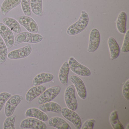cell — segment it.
Returning a JSON list of instances; mask_svg holds the SVG:
<instances>
[{"mask_svg":"<svg viewBox=\"0 0 129 129\" xmlns=\"http://www.w3.org/2000/svg\"><path fill=\"white\" fill-rule=\"evenodd\" d=\"M126 129H129V124H128L127 125L126 127Z\"/></svg>","mask_w":129,"mask_h":129,"instance_id":"obj_33","label":"cell"},{"mask_svg":"<svg viewBox=\"0 0 129 129\" xmlns=\"http://www.w3.org/2000/svg\"><path fill=\"white\" fill-rule=\"evenodd\" d=\"M21 6L25 15L31 16L32 14L30 6V0H21Z\"/></svg>","mask_w":129,"mask_h":129,"instance_id":"obj_28","label":"cell"},{"mask_svg":"<svg viewBox=\"0 0 129 129\" xmlns=\"http://www.w3.org/2000/svg\"><path fill=\"white\" fill-rule=\"evenodd\" d=\"M70 68L68 61L64 62L60 68L59 73V79L62 84L66 85L68 83L69 75Z\"/></svg>","mask_w":129,"mask_h":129,"instance_id":"obj_21","label":"cell"},{"mask_svg":"<svg viewBox=\"0 0 129 129\" xmlns=\"http://www.w3.org/2000/svg\"><path fill=\"white\" fill-rule=\"evenodd\" d=\"M8 51L7 47L3 38L0 36V64L4 63L7 59Z\"/></svg>","mask_w":129,"mask_h":129,"instance_id":"obj_26","label":"cell"},{"mask_svg":"<svg viewBox=\"0 0 129 129\" xmlns=\"http://www.w3.org/2000/svg\"><path fill=\"white\" fill-rule=\"evenodd\" d=\"M2 21L3 24L14 33L18 34L21 33V28L20 24L17 20L13 18L6 17L4 18Z\"/></svg>","mask_w":129,"mask_h":129,"instance_id":"obj_22","label":"cell"},{"mask_svg":"<svg viewBox=\"0 0 129 129\" xmlns=\"http://www.w3.org/2000/svg\"><path fill=\"white\" fill-rule=\"evenodd\" d=\"M47 87L44 85H40L31 88L25 95V100L30 103L37 97L40 95L46 89Z\"/></svg>","mask_w":129,"mask_h":129,"instance_id":"obj_14","label":"cell"},{"mask_svg":"<svg viewBox=\"0 0 129 129\" xmlns=\"http://www.w3.org/2000/svg\"><path fill=\"white\" fill-rule=\"evenodd\" d=\"M68 62L70 69L76 74L84 77H89L91 75L90 69L79 63L74 57H70Z\"/></svg>","mask_w":129,"mask_h":129,"instance_id":"obj_4","label":"cell"},{"mask_svg":"<svg viewBox=\"0 0 129 129\" xmlns=\"http://www.w3.org/2000/svg\"><path fill=\"white\" fill-rule=\"evenodd\" d=\"M21 1V0H5L1 7L3 15L6 16L11 10L20 5Z\"/></svg>","mask_w":129,"mask_h":129,"instance_id":"obj_19","label":"cell"},{"mask_svg":"<svg viewBox=\"0 0 129 129\" xmlns=\"http://www.w3.org/2000/svg\"><path fill=\"white\" fill-rule=\"evenodd\" d=\"M5 120L3 124L4 129H15V123L16 116L15 115L7 117Z\"/></svg>","mask_w":129,"mask_h":129,"instance_id":"obj_27","label":"cell"},{"mask_svg":"<svg viewBox=\"0 0 129 129\" xmlns=\"http://www.w3.org/2000/svg\"><path fill=\"white\" fill-rule=\"evenodd\" d=\"M62 116L73 124L76 129H80L82 126V122L80 116L75 111L68 108H62L61 112Z\"/></svg>","mask_w":129,"mask_h":129,"instance_id":"obj_6","label":"cell"},{"mask_svg":"<svg viewBox=\"0 0 129 129\" xmlns=\"http://www.w3.org/2000/svg\"><path fill=\"white\" fill-rule=\"evenodd\" d=\"M100 42V34L99 31L97 28H93L90 33L87 52L93 53L96 51L99 48Z\"/></svg>","mask_w":129,"mask_h":129,"instance_id":"obj_11","label":"cell"},{"mask_svg":"<svg viewBox=\"0 0 129 129\" xmlns=\"http://www.w3.org/2000/svg\"><path fill=\"white\" fill-rule=\"evenodd\" d=\"M17 21L28 31L34 34H37L39 30L37 22L31 17L25 15L19 16Z\"/></svg>","mask_w":129,"mask_h":129,"instance_id":"obj_8","label":"cell"},{"mask_svg":"<svg viewBox=\"0 0 129 129\" xmlns=\"http://www.w3.org/2000/svg\"><path fill=\"white\" fill-rule=\"evenodd\" d=\"M95 120L94 119H90L86 121L82 126V129H93Z\"/></svg>","mask_w":129,"mask_h":129,"instance_id":"obj_32","label":"cell"},{"mask_svg":"<svg viewBox=\"0 0 129 129\" xmlns=\"http://www.w3.org/2000/svg\"><path fill=\"white\" fill-rule=\"evenodd\" d=\"M32 50V46L30 44H28L20 49L11 51L8 53L7 57L10 59L25 58L31 53Z\"/></svg>","mask_w":129,"mask_h":129,"instance_id":"obj_12","label":"cell"},{"mask_svg":"<svg viewBox=\"0 0 129 129\" xmlns=\"http://www.w3.org/2000/svg\"><path fill=\"white\" fill-rule=\"evenodd\" d=\"M31 12L36 15L42 16L44 15L43 0H30Z\"/></svg>","mask_w":129,"mask_h":129,"instance_id":"obj_24","label":"cell"},{"mask_svg":"<svg viewBox=\"0 0 129 129\" xmlns=\"http://www.w3.org/2000/svg\"><path fill=\"white\" fill-rule=\"evenodd\" d=\"M38 109L44 112H53L58 114L61 112L62 108L56 102H50L40 105Z\"/></svg>","mask_w":129,"mask_h":129,"instance_id":"obj_20","label":"cell"},{"mask_svg":"<svg viewBox=\"0 0 129 129\" xmlns=\"http://www.w3.org/2000/svg\"><path fill=\"white\" fill-rule=\"evenodd\" d=\"M61 88L58 86L52 87L46 89L38 97V103L40 105L51 102L60 93Z\"/></svg>","mask_w":129,"mask_h":129,"instance_id":"obj_5","label":"cell"},{"mask_svg":"<svg viewBox=\"0 0 129 129\" xmlns=\"http://www.w3.org/2000/svg\"><path fill=\"white\" fill-rule=\"evenodd\" d=\"M123 95L127 100H129V80L128 79L124 83L122 90Z\"/></svg>","mask_w":129,"mask_h":129,"instance_id":"obj_31","label":"cell"},{"mask_svg":"<svg viewBox=\"0 0 129 129\" xmlns=\"http://www.w3.org/2000/svg\"><path fill=\"white\" fill-rule=\"evenodd\" d=\"M48 124L50 126L58 129H72L68 122L59 117L51 118L48 121Z\"/></svg>","mask_w":129,"mask_h":129,"instance_id":"obj_16","label":"cell"},{"mask_svg":"<svg viewBox=\"0 0 129 129\" xmlns=\"http://www.w3.org/2000/svg\"><path fill=\"white\" fill-rule=\"evenodd\" d=\"M54 75L51 73H42L35 76L32 81L34 86H38L52 81L54 78Z\"/></svg>","mask_w":129,"mask_h":129,"instance_id":"obj_18","label":"cell"},{"mask_svg":"<svg viewBox=\"0 0 129 129\" xmlns=\"http://www.w3.org/2000/svg\"><path fill=\"white\" fill-rule=\"evenodd\" d=\"M123 43L121 48V52L126 53L129 51V30H127L125 33Z\"/></svg>","mask_w":129,"mask_h":129,"instance_id":"obj_29","label":"cell"},{"mask_svg":"<svg viewBox=\"0 0 129 129\" xmlns=\"http://www.w3.org/2000/svg\"><path fill=\"white\" fill-rule=\"evenodd\" d=\"M23 97L19 95L12 96L6 103L5 106V115L7 117L12 115L17 106L23 100Z\"/></svg>","mask_w":129,"mask_h":129,"instance_id":"obj_9","label":"cell"},{"mask_svg":"<svg viewBox=\"0 0 129 129\" xmlns=\"http://www.w3.org/2000/svg\"><path fill=\"white\" fill-rule=\"evenodd\" d=\"M43 37L41 35L29 32H23L18 34L15 38L14 46H17L23 43L36 44L43 41Z\"/></svg>","mask_w":129,"mask_h":129,"instance_id":"obj_2","label":"cell"},{"mask_svg":"<svg viewBox=\"0 0 129 129\" xmlns=\"http://www.w3.org/2000/svg\"><path fill=\"white\" fill-rule=\"evenodd\" d=\"M89 17L85 11H82L78 20L70 25L67 30V34L69 36H74L83 31L88 25Z\"/></svg>","mask_w":129,"mask_h":129,"instance_id":"obj_1","label":"cell"},{"mask_svg":"<svg viewBox=\"0 0 129 129\" xmlns=\"http://www.w3.org/2000/svg\"><path fill=\"white\" fill-rule=\"evenodd\" d=\"M25 129H46V124L43 121L34 117H30L23 120L20 126Z\"/></svg>","mask_w":129,"mask_h":129,"instance_id":"obj_10","label":"cell"},{"mask_svg":"<svg viewBox=\"0 0 129 129\" xmlns=\"http://www.w3.org/2000/svg\"><path fill=\"white\" fill-rule=\"evenodd\" d=\"M127 15L124 11L121 12L118 16L116 27L119 33L124 34L126 31Z\"/></svg>","mask_w":129,"mask_h":129,"instance_id":"obj_23","label":"cell"},{"mask_svg":"<svg viewBox=\"0 0 129 129\" xmlns=\"http://www.w3.org/2000/svg\"><path fill=\"white\" fill-rule=\"evenodd\" d=\"M65 102L68 108L75 111L78 108V102L75 95V86L73 84L66 88L64 94Z\"/></svg>","mask_w":129,"mask_h":129,"instance_id":"obj_3","label":"cell"},{"mask_svg":"<svg viewBox=\"0 0 129 129\" xmlns=\"http://www.w3.org/2000/svg\"><path fill=\"white\" fill-rule=\"evenodd\" d=\"M12 96V94L7 92L0 93V112L3 109L5 103Z\"/></svg>","mask_w":129,"mask_h":129,"instance_id":"obj_30","label":"cell"},{"mask_svg":"<svg viewBox=\"0 0 129 129\" xmlns=\"http://www.w3.org/2000/svg\"><path fill=\"white\" fill-rule=\"evenodd\" d=\"M110 124L114 129H124L123 126L119 121L117 111L114 110L111 113L109 117Z\"/></svg>","mask_w":129,"mask_h":129,"instance_id":"obj_25","label":"cell"},{"mask_svg":"<svg viewBox=\"0 0 129 129\" xmlns=\"http://www.w3.org/2000/svg\"><path fill=\"white\" fill-rule=\"evenodd\" d=\"M108 43L111 59L112 60L116 59L118 57L120 53V47L118 43L113 37H110L109 38Z\"/></svg>","mask_w":129,"mask_h":129,"instance_id":"obj_15","label":"cell"},{"mask_svg":"<svg viewBox=\"0 0 129 129\" xmlns=\"http://www.w3.org/2000/svg\"><path fill=\"white\" fill-rule=\"evenodd\" d=\"M0 35L4 41L7 49H11L15 43V37L13 31L3 23H0Z\"/></svg>","mask_w":129,"mask_h":129,"instance_id":"obj_7","label":"cell"},{"mask_svg":"<svg viewBox=\"0 0 129 129\" xmlns=\"http://www.w3.org/2000/svg\"><path fill=\"white\" fill-rule=\"evenodd\" d=\"M70 80L75 87L80 98L82 100L85 99L87 96V90L82 79L78 76L73 75L70 77Z\"/></svg>","mask_w":129,"mask_h":129,"instance_id":"obj_13","label":"cell"},{"mask_svg":"<svg viewBox=\"0 0 129 129\" xmlns=\"http://www.w3.org/2000/svg\"><path fill=\"white\" fill-rule=\"evenodd\" d=\"M25 115L26 117L35 118L43 121H47L49 119L48 116L45 112L36 108L28 109L26 111Z\"/></svg>","mask_w":129,"mask_h":129,"instance_id":"obj_17","label":"cell"}]
</instances>
